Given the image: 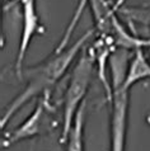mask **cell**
<instances>
[{
    "label": "cell",
    "instance_id": "cell-1",
    "mask_svg": "<svg viewBox=\"0 0 150 151\" xmlns=\"http://www.w3.org/2000/svg\"><path fill=\"white\" fill-rule=\"evenodd\" d=\"M94 31L85 32L78 41H75L70 47L65 48L61 52H53L48 58H46L43 62H41L37 66L27 68L23 70L22 78L27 79V86L17 98L13 99L8 108L4 112V114L0 121L1 129L5 128L8 122L13 118V116L22 108L27 102H30L32 98L40 95H47V93L53 88V85L64 76L66 70L71 65L74 58L80 51H83V46L90 38Z\"/></svg>",
    "mask_w": 150,
    "mask_h": 151
},
{
    "label": "cell",
    "instance_id": "cell-2",
    "mask_svg": "<svg viewBox=\"0 0 150 151\" xmlns=\"http://www.w3.org/2000/svg\"><path fill=\"white\" fill-rule=\"evenodd\" d=\"M95 60L90 48H84L78 58L69 79V84L64 98V116H62V131L60 140L65 144L68 135L74 123L78 109L85 102V95L92 80Z\"/></svg>",
    "mask_w": 150,
    "mask_h": 151
},
{
    "label": "cell",
    "instance_id": "cell-3",
    "mask_svg": "<svg viewBox=\"0 0 150 151\" xmlns=\"http://www.w3.org/2000/svg\"><path fill=\"white\" fill-rule=\"evenodd\" d=\"M123 79H112L111 151H125L130 90L123 88Z\"/></svg>",
    "mask_w": 150,
    "mask_h": 151
},
{
    "label": "cell",
    "instance_id": "cell-4",
    "mask_svg": "<svg viewBox=\"0 0 150 151\" xmlns=\"http://www.w3.org/2000/svg\"><path fill=\"white\" fill-rule=\"evenodd\" d=\"M22 3V35H20L19 47L15 57V73L19 79H22L23 61L27 55L28 47L32 37L40 28V17L36 10V0H20Z\"/></svg>",
    "mask_w": 150,
    "mask_h": 151
},
{
    "label": "cell",
    "instance_id": "cell-5",
    "mask_svg": "<svg viewBox=\"0 0 150 151\" xmlns=\"http://www.w3.org/2000/svg\"><path fill=\"white\" fill-rule=\"evenodd\" d=\"M43 113H45V99L41 98L38 103L36 104L31 116L27 119H24V122L5 138V141L3 142L4 147H9V146L17 144V142L38 136L41 133V128H42Z\"/></svg>",
    "mask_w": 150,
    "mask_h": 151
},
{
    "label": "cell",
    "instance_id": "cell-6",
    "mask_svg": "<svg viewBox=\"0 0 150 151\" xmlns=\"http://www.w3.org/2000/svg\"><path fill=\"white\" fill-rule=\"evenodd\" d=\"M92 52H93L95 64L98 66V78L101 80L103 88L106 91V96L108 99V102H111L112 99V84L108 80V75H107V66L108 61L111 58V55L115 50L113 43L111 42L110 38L103 36H99L97 40L94 41V43L92 45Z\"/></svg>",
    "mask_w": 150,
    "mask_h": 151
},
{
    "label": "cell",
    "instance_id": "cell-7",
    "mask_svg": "<svg viewBox=\"0 0 150 151\" xmlns=\"http://www.w3.org/2000/svg\"><path fill=\"white\" fill-rule=\"evenodd\" d=\"M146 78H150V60L145 56L144 48H137L134 51V56L127 66V73L122 85L126 90H130L136 83Z\"/></svg>",
    "mask_w": 150,
    "mask_h": 151
},
{
    "label": "cell",
    "instance_id": "cell-8",
    "mask_svg": "<svg viewBox=\"0 0 150 151\" xmlns=\"http://www.w3.org/2000/svg\"><path fill=\"white\" fill-rule=\"evenodd\" d=\"M85 107L87 103L84 102L76 112L74 118V123L71 126L68 138L65 144V151H84V118H85Z\"/></svg>",
    "mask_w": 150,
    "mask_h": 151
},
{
    "label": "cell",
    "instance_id": "cell-9",
    "mask_svg": "<svg viewBox=\"0 0 150 151\" xmlns=\"http://www.w3.org/2000/svg\"><path fill=\"white\" fill-rule=\"evenodd\" d=\"M87 5H88V0H80V1H79L78 6H76V10H75V13L73 15L71 20H70L69 26L66 27V31L64 33V36H62L60 43L57 45V47L55 50L56 52H61V51H64L65 48H68V42L70 41V38H71V36L74 33V29H75V27H76V24H78L79 19H80V17H81L83 12H84Z\"/></svg>",
    "mask_w": 150,
    "mask_h": 151
},
{
    "label": "cell",
    "instance_id": "cell-10",
    "mask_svg": "<svg viewBox=\"0 0 150 151\" xmlns=\"http://www.w3.org/2000/svg\"><path fill=\"white\" fill-rule=\"evenodd\" d=\"M120 15L132 20V22L150 27V8H122L117 10Z\"/></svg>",
    "mask_w": 150,
    "mask_h": 151
},
{
    "label": "cell",
    "instance_id": "cell-11",
    "mask_svg": "<svg viewBox=\"0 0 150 151\" xmlns=\"http://www.w3.org/2000/svg\"><path fill=\"white\" fill-rule=\"evenodd\" d=\"M125 1H126V0H116V1L113 3V8H115V10H116V13H117V10L120 9L121 6L125 4Z\"/></svg>",
    "mask_w": 150,
    "mask_h": 151
},
{
    "label": "cell",
    "instance_id": "cell-12",
    "mask_svg": "<svg viewBox=\"0 0 150 151\" xmlns=\"http://www.w3.org/2000/svg\"><path fill=\"white\" fill-rule=\"evenodd\" d=\"M149 50H150V48H149Z\"/></svg>",
    "mask_w": 150,
    "mask_h": 151
}]
</instances>
